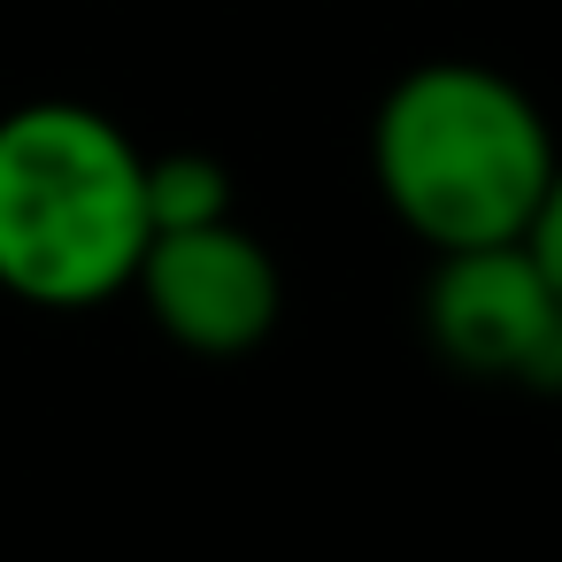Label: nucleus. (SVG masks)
<instances>
[{
    "mask_svg": "<svg viewBox=\"0 0 562 562\" xmlns=\"http://www.w3.org/2000/svg\"><path fill=\"white\" fill-rule=\"evenodd\" d=\"M554 162L539 101L493 63H416L370 116V178L431 255L524 239Z\"/></svg>",
    "mask_w": 562,
    "mask_h": 562,
    "instance_id": "1",
    "label": "nucleus"
},
{
    "mask_svg": "<svg viewBox=\"0 0 562 562\" xmlns=\"http://www.w3.org/2000/svg\"><path fill=\"white\" fill-rule=\"evenodd\" d=\"M232 216V170L216 155H147V224L155 232H178V224H216Z\"/></svg>",
    "mask_w": 562,
    "mask_h": 562,
    "instance_id": "5",
    "label": "nucleus"
},
{
    "mask_svg": "<svg viewBox=\"0 0 562 562\" xmlns=\"http://www.w3.org/2000/svg\"><path fill=\"white\" fill-rule=\"evenodd\" d=\"M524 247H531V262H539V270L554 278V293H562V162H554V178H547V201H539Z\"/></svg>",
    "mask_w": 562,
    "mask_h": 562,
    "instance_id": "6",
    "label": "nucleus"
},
{
    "mask_svg": "<svg viewBox=\"0 0 562 562\" xmlns=\"http://www.w3.org/2000/svg\"><path fill=\"white\" fill-rule=\"evenodd\" d=\"M424 331L470 378L562 393V293L531 262L524 239L439 255V270L424 285Z\"/></svg>",
    "mask_w": 562,
    "mask_h": 562,
    "instance_id": "3",
    "label": "nucleus"
},
{
    "mask_svg": "<svg viewBox=\"0 0 562 562\" xmlns=\"http://www.w3.org/2000/svg\"><path fill=\"white\" fill-rule=\"evenodd\" d=\"M147 147L86 101L0 116V293L32 308H101L147 255Z\"/></svg>",
    "mask_w": 562,
    "mask_h": 562,
    "instance_id": "2",
    "label": "nucleus"
},
{
    "mask_svg": "<svg viewBox=\"0 0 562 562\" xmlns=\"http://www.w3.org/2000/svg\"><path fill=\"white\" fill-rule=\"evenodd\" d=\"M132 293L147 301V316L170 347L209 355V362L255 355L278 331V308H285L278 255L239 216L155 232L139 270H132Z\"/></svg>",
    "mask_w": 562,
    "mask_h": 562,
    "instance_id": "4",
    "label": "nucleus"
}]
</instances>
